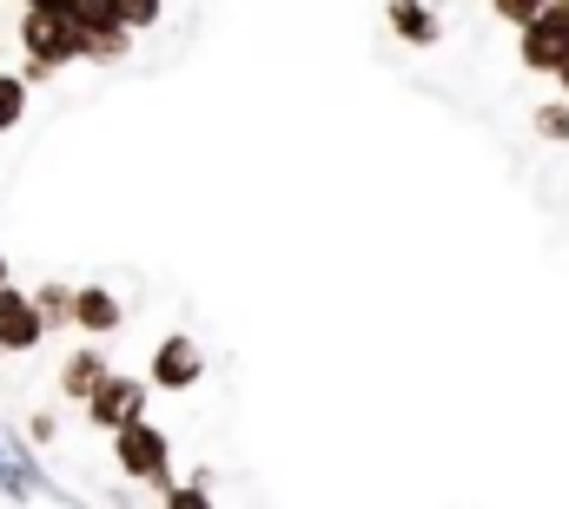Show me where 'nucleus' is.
Masks as SVG:
<instances>
[{
  "label": "nucleus",
  "instance_id": "obj_1",
  "mask_svg": "<svg viewBox=\"0 0 569 509\" xmlns=\"http://www.w3.org/2000/svg\"><path fill=\"white\" fill-rule=\"evenodd\" d=\"M563 60H569V13L543 7L537 20H523V67L530 73H557Z\"/></svg>",
  "mask_w": 569,
  "mask_h": 509
},
{
  "label": "nucleus",
  "instance_id": "obj_2",
  "mask_svg": "<svg viewBox=\"0 0 569 509\" xmlns=\"http://www.w3.org/2000/svg\"><path fill=\"white\" fill-rule=\"evenodd\" d=\"M120 470H127V477H152V483L166 477V437H159L152 423H140V417L120 430Z\"/></svg>",
  "mask_w": 569,
  "mask_h": 509
},
{
  "label": "nucleus",
  "instance_id": "obj_3",
  "mask_svg": "<svg viewBox=\"0 0 569 509\" xmlns=\"http://www.w3.org/2000/svg\"><path fill=\"white\" fill-rule=\"evenodd\" d=\"M40 331H47L40 298H20V291H7V285H0V351H27Z\"/></svg>",
  "mask_w": 569,
  "mask_h": 509
},
{
  "label": "nucleus",
  "instance_id": "obj_4",
  "mask_svg": "<svg viewBox=\"0 0 569 509\" xmlns=\"http://www.w3.org/2000/svg\"><path fill=\"white\" fill-rule=\"evenodd\" d=\"M140 397H146L140 383H127V378H100L87 403H93V423H113V430H127V423L140 417Z\"/></svg>",
  "mask_w": 569,
  "mask_h": 509
},
{
  "label": "nucleus",
  "instance_id": "obj_5",
  "mask_svg": "<svg viewBox=\"0 0 569 509\" xmlns=\"http://www.w3.org/2000/svg\"><path fill=\"white\" fill-rule=\"evenodd\" d=\"M192 378H199V351H192L186 338H166V345H159V358H152V383L186 390Z\"/></svg>",
  "mask_w": 569,
  "mask_h": 509
},
{
  "label": "nucleus",
  "instance_id": "obj_6",
  "mask_svg": "<svg viewBox=\"0 0 569 509\" xmlns=\"http://www.w3.org/2000/svg\"><path fill=\"white\" fill-rule=\"evenodd\" d=\"M73 318H80L87 331H113V325H120V305H113L107 291H80V298H73Z\"/></svg>",
  "mask_w": 569,
  "mask_h": 509
},
{
  "label": "nucleus",
  "instance_id": "obj_7",
  "mask_svg": "<svg viewBox=\"0 0 569 509\" xmlns=\"http://www.w3.org/2000/svg\"><path fill=\"white\" fill-rule=\"evenodd\" d=\"M107 378V365L93 358V351H80V358H67V390L73 397H93V383Z\"/></svg>",
  "mask_w": 569,
  "mask_h": 509
},
{
  "label": "nucleus",
  "instance_id": "obj_8",
  "mask_svg": "<svg viewBox=\"0 0 569 509\" xmlns=\"http://www.w3.org/2000/svg\"><path fill=\"white\" fill-rule=\"evenodd\" d=\"M391 20H398L411 40H430V33H437V27H430V13H425V7H411V0H391Z\"/></svg>",
  "mask_w": 569,
  "mask_h": 509
},
{
  "label": "nucleus",
  "instance_id": "obj_9",
  "mask_svg": "<svg viewBox=\"0 0 569 509\" xmlns=\"http://www.w3.org/2000/svg\"><path fill=\"white\" fill-rule=\"evenodd\" d=\"M20 107H27L20 80H0V127H13V120H20Z\"/></svg>",
  "mask_w": 569,
  "mask_h": 509
},
{
  "label": "nucleus",
  "instance_id": "obj_10",
  "mask_svg": "<svg viewBox=\"0 0 569 509\" xmlns=\"http://www.w3.org/2000/svg\"><path fill=\"white\" fill-rule=\"evenodd\" d=\"M543 7H550V0H497V20H517V27H523V20H537Z\"/></svg>",
  "mask_w": 569,
  "mask_h": 509
},
{
  "label": "nucleus",
  "instance_id": "obj_11",
  "mask_svg": "<svg viewBox=\"0 0 569 509\" xmlns=\"http://www.w3.org/2000/svg\"><path fill=\"white\" fill-rule=\"evenodd\" d=\"M67 305H73L67 291H40V318H47V325H60V318H73Z\"/></svg>",
  "mask_w": 569,
  "mask_h": 509
},
{
  "label": "nucleus",
  "instance_id": "obj_12",
  "mask_svg": "<svg viewBox=\"0 0 569 509\" xmlns=\"http://www.w3.org/2000/svg\"><path fill=\"white\" fill-rule=\"evenodd\" d=\"M152 13H159V0H120V20H127V27H146Z\"/></svg>",
  "mask_w": 569,
  "mask_h": 509
},
{
  "label": "nucleus",
  "instance_id": "obj_13",
  "mask_svg": "<svg viewBox=\"0 0 569 509\" xmlns=\"http://www.w3.org/2000/svg\"><path fill=\"white\" fill-rule=\"evenodd\" d=\"M537 127H543V132H569V113H563V107H557V113H543Z\"/></svg>",
  "mask_w": 569,
  "mask_h": 509
},
{
  "label": "nucleus",
  "instance_id": "obj_14",
  "mask_svg": "<svg viewBox=\"0 0 569 509\" xmlns=\"http://www.w3.org/2000/svg\"><path fill=\"white\" fill-rule=\"evenodd\" d=\"M557 80H563V93H569V60H563V67H557Z\"/></svg>",
  "mask_w": 569,
  "mask_h": 509
},
{
  "label": "nucleus",
  "instance_id": "obj_15",
  "mask_svg": "<svg viewBox=\"0 0 569 509\" xmlns=\"http://www.w3.org/2000/svg\"><path fill=\"white\" fill-rule=\"evenodd\" d=\"M0 278H7V258H0Z\"/></svg>",
  "mask_w": 569,
  "mask_h": 509
},
{
  "label": "nucleus",
  "instance_id": "obj_16",
  "mask_svg": "<svg viewBox=\"0 0 569 509\" xmlns=\"http://www.w3.org/2000/svg\"><path fill=\"white\" fill-rule=\"evenodd\" d=\"M557 7H563V13H569V0H557Z\"/></svg>",
  "mask_w": 569,
  "mask_h": 509
}]
</instances>
